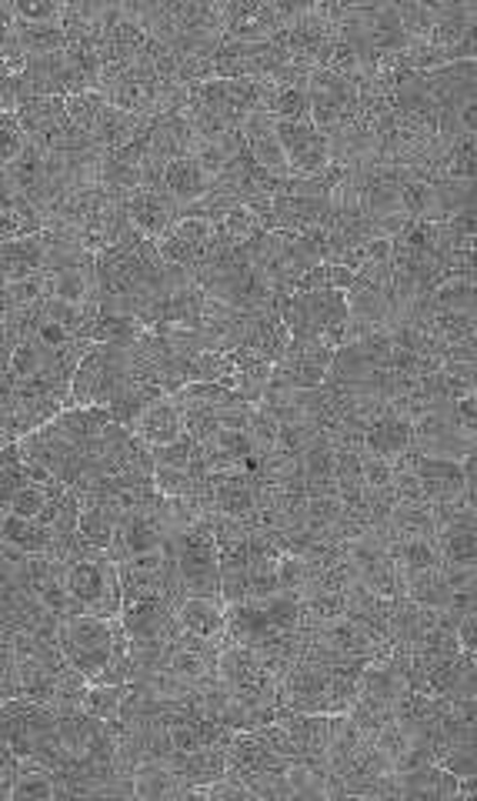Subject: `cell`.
<instances>
[{
	"label": "cell",
	"mask_w": 477,
	"mask_h": 801,
	"mask_svg": "<svg viewBox=\"0 0 477 801\" xmlns=\"http://www.w3.org/2000/svg\"><path fill=\"white\" fill-rule=\"evenodd\" d=\"M114 645V621L94 618V614H74L57 625V648L64 661L87 682H98L111 661Z\"/></svg>",
	"instance_id": "1"
},
{
	"label": "cell",
	"mask_w": 477,
	"mask_h": 801,
	"mask_svg": "<svg viewBox=\"0 0 477 801\" xmlns=\"http://www.w3.org/2000/svg\"><path fill=\"white\" fill-rule=\"evenodd\" d=\"M197 448L201 444L188 434H181L178 441L164 444V448H154L151 458H154V468H173V471H191L194 458H197Z\"/></svg>",
	"instance_id": "27"
},
{
	"label": "cell",
	"mask_w": 477,
	"mask_h": 801,
	"mask_svg": "<svg viewBox=\"0 0 477 801\" xmlns=\"http://www.w3.org/2000/svg\"><path fill=\"white\" fill-rule=\"evenodd\" d=\"M268 614V625L271 632L278 635H294V632H304V601L297 595H287V592H278L271 598L260 601Z\"/></svg>",
	"instance_id": "18"
},
{
	"label": "cell",
	"mask_w": 477,
	"mask_h": 801,
	"mask_svg": "<svg viewBox=\"0 0 477 801\" xmlns=\"http://www.w3.org/2000/svg\"><path fill=\"white\" fill-rule=\"evenodd\" d=\"M40 371H43V351H40L30 338H27V341H17L14 351H11V361H8V378H11V384L34 381Z\"/></svg>",
	"instance_id": "24"
},
{
	"label": "cell",
	"mask_w": 477,
	"mask_h": 801,
	"mask_svg": "<svg viewBox=\"0 0 477 801\" xmlns=\"http://www.w3.org/2000/svg\"><path fill=\"white\" fill-rule=\"evenodd\" d=\"M127 691H130L127 685H87V691L80 698V711L101 725L117 722L120 711H124V701H127Z\"/></svg>",
	"instance_id": "16"
},
{
	"label": "cell",
	"mask_w": 477,
	"mask_h": 801,
	"mask_svg": "<svg viewBox=\"0 0 477 801\" xmlns=\"http://www.w3.org/2000/svg\"><path fill=\"white\" fill-rule=\"evenodd\" d=\"M411 444H414L411 421L395 415V408H387L384 415H377L368 424V431H364V452H371V455H377L384 461L401 458L404 452H411Z\"/></svg>",
	"instance_id": "7"
},
{
	"label": "cell",
	"mask_w": 477,
	"mask_h": 801,
	"mask_svg": "<svg viewBox=\"0 0 477 801\" xmlns=\"http://www.w3.org/2000/svg\"><path fill=\"white\" fill-rule=\"evenodd\" d=\"M64 107H67L70 124H74L80 134H87V138H91V130L98 127V120H101V114H104L107 101H104V94H101V91H80V94L64 98Z\"/></svg>",
	"instance_id": "22"
},
{
	"label": "cell",
	"mask_w": 477,
	"mask_h": 801,
	"mask_svg": "<svg viewBox=\"0 0 477 801\" xmlns=\"http://www.w3.org/2000/svg\"><path fill=\"white\" fill-rule=\"evenodd\" d=\"M24 148H27V138L17 120V111H0V167L14 164Z\"/></svg>",
	"instance_id": "28"
},
{
	"label": "cell",
	"mask_w": 477,
	"mask_h": 801,
	"mask_svg": "<svg viewBox=\"0 0 477 801\" xmlns=\"http://www.w3.org/2000/svg\"><path fill=\"white\" fill-rule=\"evenodd\" d=\"M54 431L70 441L74 448H83V444H94L104 428L111 424V411L107 408H98V405H87V408H64L54 421Z\"/></svg>",
	"instance_id": "9"
},
{
	"label": "cell",
	"mask_w": 477,
	"mask_h": 801,
	"mask_svg": "<svg viewBox=\"0 0 477 801\" xmlns=\"http://www.w3.org/2000/svg\"><path fill=\"white\" fill-rule=\"evenodd\" d=\"M404 598L414 601L417 608H430V611H444L451 605V588L444 582L441 568L434 571H421L404 577Z\"/></svg>",
	"instance_id": "15"
},
{
	"label": "cell",
	"mask_w": 477,
	"mask_h": 801,
	"mask_svg": "<svg viewBox=\"0 0 477 801\" xmlns=\"http://www.w3.org/2000/svg\"><path fill=\"white\" fill-rule=\"evenodd\" d=\"M178 625H181L184 635L217 645V651L228 648V645H234V641L228 638V614H224V605H221V601H210V598H184V601L178 605Z\"/></svg>",
	"instance_id": "3"
},
{
	"label": "cell",
	"mask_w": 477,
	"mask_h": 801,
	"mask_svg": "<svg viewBox=\"0 0 477 801\" xmlns=\"http://www.w3.org/2000/svg\"><path fill=\"white\" fill-rule=\"evenodd\" d=\"M207 801H254V794L234 778H217L207 785Z\"/></svg>",
	"instance_id": "34"
},
{
	"label": "cell",
	"mask_w": 477,
	"mask_h": 801,
	"mask_svg": "<svg viewBox=\"0 0 477 801\" xmlns=\"http://www.w3.org/2000/svg\"><path fill=\"white\" fill-rule=\"evenodd\" d=\"M451 415H454V421H457L467 434H474V428H477V394L457 397L454 405H451Z\"/></svg>",
	"instance_id": "35"
},
{
	"label": "cell",
	"mask_w": 477,
	"mask_h": 801,
	"mask_svg": "<svg viewBox=\"0 0 477 801\" xmlns=\"http://www.w3.org/2000/svg\"><path fill=\"white\" fill-rule=\"evenodd\" d=\"M43 260H48V241H43V234L24 241H0V281L17 284L37 278L43 275Z\"/></svg>",
	"instance_id": "6"
},
{
	"label": "cell",
	"mask_w": 477,
	"mask_h": 801,
	"mask_svg": "<svg viewBox=\"0 0 477 801\" xmlns=\"http://www.w3.org/2000/svg\"><path fill=\"white\" fill-rule=\"evenodd\" d=\"M228 614V638L241 648H250V651H260L278 632H271L268 625V614L260 608V601H237V605H228L224 608Z\"/></svg>",
	"instance_id": "8"
},
{
	"label": "cell",
	"mask_w": 477,
	"mask_h": 801,
	"mask_svg": "<svg viewBox=\"0 0 477 801\" xmlns=\"http://www.w3.org/2000/svg\"><path fill=\"white\" fill-rule=\"evenodd\" d=\"M130 434H134L141 444H147V448H164V444L178 441L184 434V418H181V408L178 400H173L170 394L157 397L154 405L144 408V415L130 424Z\"/></svg>",
	"instance_id": "4"
},
{
	"label": "cell",
	"mask_w": 477,
	"mask_h": 801,
	"mask_svg": "<svg viewBox=\"0 0 477 801\" xmlns=\"http://www.w3.org/2000/svg\"><path fill=\"white\" fill-rule=\"evenodd\" d=\"M43 354H51V351H61L64 344H70L74 341V334L61 325V321H54V318H37V328H34V338H30Z\"/></svg>",
	"instance_id": "31"
},
{
	"label": "cell",
	"mask_w": 477,
	"mask_h": 801,
	"mask_svg": "<svg viewBox=\"0 0 477 801\" xmlns=\"http://www.w3.org/2000/svg\"><path fill=\"white\" fill-rule=\"evenodd\" d=\"M0 545H8L27 558H48L54 548V531L43 527L40 521H24L8 514L0 521Z\"/></svg>",
	"instance_id": "10"
},
{
	"label": "cell",
	"mask_w": 477,
	"mask_h": 801,
	"mask_svg": "<svg viewBox=\"0 0 477 801\" xmlns=\"http://www.w3.org/2000/svg\"><path fill=\"white\" fill-rule=\"evenodd\" d=\"M414 741V735L404 728V725H398V722H387L381 732H377V738H374V748L384 754V759L390 762V768H395V762L404 754V748Z\"/></svg>",
	"instance_id": "29"
},
{
	"label": "cell",
	"mask_w": 477,
	"mask_h": 801,
	"mask_svg": "<svg viewBox=\"0 0 477 801\" xmlns=\"http://www.w3.org/2000/svg\"><path fill=\"white\" fill-rule=\"evenodd\" d=\"M57 785L48 768H37L30 762H21V772L8 785V791L0 794V801H54Z\"/></svg>",
	"instance_id": "14"
},
{
	"label": "cell",
	"mask_w": 477,
	"mask_h": 801,
	"mask_svg": "<svg viewBox=\"0 0 477 801\" xmlns=\"http://www.w3.org/2000/svg\"><path fill=\"white\" fill-rule=\"evenodd\" d=\"M48 231L43 211H37L27 198H17L11 207L0 211V241H24Z\"/></svg>",
	"instance_id": "13"
},
{
	"label": "cell",
	"mask_w": 477,
	"mask_h": 801,
	"mask_svg": "<svg viewBox=\"0 0 477 801\" xmlns=\"http://www.w3.org/2000/svg\"><path fill=\"white\" fill-rule=\"evenodd\" d=\"M64 492V487H61ZM61 492H48V487H37V484H21L11 505H8V514L14 518H24V521H37L43 514V508H48V501Z\"/></svg>",
	"instance_id": "26"
},
{
	"label": "cell",
	"mask_w": 477,
	"mask_h": 801,
	"mask_svg": "<svg viewBox=\"0 0 477 801\" xmlns=\"http://www.w3.org/2000/svg\"><path fill=\"white\" fill-rule=\"evenodd\" d=\"M64 14V4H51V0H21L14 4V21L21 24H57Z\"/></svg>",
	"instance_id": "30"
},
{
	"label": "cell",
	"mask_w": 477,
	"mask_h": 801,
	"mask_svg": "<svg viewBox=\"0 0 477 801\" xmlns=\"http://www.w3.org/2000/svg\"><path fill=\"white\" fill-rule=\"evenodd\" d=\"M427 765H434V754H430V748H427L424 738H414L404 748L401 759L395 762V775H408V772H417V768H427Z\"/></svg>",
	"instance_id": "33"
},
{
	"label": "cell",
	"mask_w": 477,
	"mask_h": 801,
	"mask_svg": "<svg viewBox=\"0 0 477 801\" xmlns=\"http://www.w3.org/2000/svg\"><path fill=\"white\" fill-rule=\"evenodd\" d=\"M404 691H408V685L395 672V664H390V661H371L361 672V678H358V698L374 701V704H381L387 711H395V704H398V698Z\"/></svg>",
	"instance_id": "11"
},
{
	"label": "cell",
	"mask_w": 477,
	"mask_h": 801,
	"mask_svg": "<svg viewBox=\"0 0 477 801\" xmlns=\"http://www.w3.org/2000/svg\"><path fill=\"white\" fill-rule=\"evenodd\" d=\"M441 772L454 775V778H474L477 775V754H474V741H464V745H454L444 762L438 765Z\"/></svg>",
	"instance_id": "32"
},
{
	"label": "cell",
	"mask_w": 477,
	"mask_h": 801,
	"mask_svg": "<svg viewBox=\"0 0 477 801\" xmlns=\"http://www.w3.org/2000/svg\"><path fill=\"white\" fill-rule=\"evenodd\" d=\"M314 582V568L304 561V558H294V555H281L278 558V588L287 592V595H304Z\"/></svg>",
	"instance_id": "25"
},
{
	"label": "cell",
	"mask_w": 477,
	"mask_h": 801,
	"mask_svg": "<svg viewBox=\"0 0 477 801\" xmlns=\"http://www.w3.org/2000/svg\"><path fill=\"white\" fill-rule=\"evenodd\" d=\"M390 558H395V564L404 577L441 568V551H438V545H434V538H404L390 548Z\"/></svg>",
	"instance_id": "17"
},
{
	"label": "cell",
	"mask_w": 477,
	"mask_h": 801,
	"mask_svg": "<svg viewBox=\"0 0 477 801\" xmlns=\"http://www.w3.org/2000/svg\"><path fill=\"white\" fill-rule=\"evenodd\" d=\"M424 328L444 347L461 344V341H474V315H461V310H438V315L427 318Z\"/></svg>",
	"instance_id": "21"
},
{
	"label": "cell",
	"mask_w": 477,
	"mask_h": 801,
	"mask_svg": "<svg viewBox=\"0 0 477 801\" xmlns=\"http://www.w3.org/2000/svg\"><path fill=\"white\" fill-rule=\"evenodd\" d=\"M387 527L395 531V538H434V518L427 505H395L387 518Z\"/></svg>",
	"instance_id": "20"
},
{
	"label": "cell",
	"mask_w": 477,
	"mask_h": 801,
	"mask_svg": "<svg viewBox=\"0 0 477 801\" xmlns=\"http://www.w3.org/2000/svg\"><path fill=\"white\" fill-rule=\"evenodd\" d=\"M181 788L184 785L164 762H144L130 772V794H134V801H173Z\"/></svg>",
	"instance_id": "12"
},
{
	"label": "cell",
	"mask_w": 477,
	"mask_h": 801,
	"mask_svg": "<svg viewBox=\"0 0 477 801\" xmlns=\"http://www.w3.org/2000/svg\"><path fill=\"white\" fill-rule=\"evenodd\" d=\"M160 188H164V194H167L173 204H178V207L184 211V207L197 204V201L210 191V177L201 170V164H197L191 154H184V157L167 161V167H164V174H160Z\"/></svg>",
	"instance_id": "5"
},
{
	"label": "cell",
	"mask_w": 477,
	"mask_h": 801,
	"mask_svg": "<svg viewBox=\"0 0 477 801\" xmlns=\"http://www.w3.org/2000/svg\"><path fill=\"white\" fill-rule=\"evenodd\" d=\"M430 315L438 310H461V315H474V278H448L427 294Z\"/></svg>",
	"instance_id": "19"
},
{
	"label": "cell",
	"mask_w": 477,
	"mask_h": 801,
	"mask_svg": "<svg viewBox=\"0 0 477 801\" xmlns=\"http://www.w3.org/2000/svg\"><path fill=\"white\" fill-rule=\"evenodd\" d=\"M151 484H154L157 498H167V501H173V498H197V487H201V481L191 471H173V468H154Z\"/></svg>",
	"instance_id": "23"
},
{
	"label": "cell",
	"mask_w": 477,
	"mask_h": 801,
	"mask_svg": "<svg viewBox=\"0 0 477 801\" xmlns=\"http://www.w3.org/2000/svg\"><path fill=\"white\" fill-rule=\"evenodd\" d=\"M124 211H127L130 228H134L147 241L164 238L181 220V207L164 194L160 185H141L134 194L124 201Z\"/></svg>",
	"instance_id": "2"
}]
</instances>
